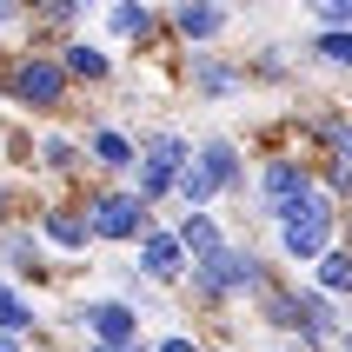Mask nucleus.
Masks as SVG:
<instances>
[{"label":"nucleus","mask_w":352,"mask_h":352,"mask_svg":"<svg viewBox=\"0 0 352 352\" xmlns=\"http://www.w3.org/2000/svg\"><path fill=\"white\" fill-rule=\"evenodd\" d=\"M266 286H273V266H266V246H253V239H233V246L193 259V273H186V299H193L199 313L253 306Z\"/></svg>","instance_id":"obj_1"},{"label":"nucleus","mask_w":352,"mask_h":352,"mask_svg":"<svg viewBox=\"0 0 352 352\" xmlns=\"http://www.w3.org/2000/svg\"><path fill=\"white\" fill-rule=\"evenodd\" d=\"M339 239H346V206H339L326 186L299 193L293 206L266 226V246H273V259H286V266H313L319 253H333Z\"/></svg>","instance_id":"obj_2"},{"label":"nucleus","mask_w":352,"mask_h":352,"mask_svg":"<svg viewBox=\"0 0 352 352\" xmlns=\"http://www.w3.org/2000/svg\"><path fill=\"white\" fill-rule=\"evenodd\" d=\"M74 74H67V60L54 47H20V54H0V100H14L27 107L34 120H54L74 107Z\"/></svg>","instance_id":"obj_3"},{"label":"nucleus","mask_w":352,"mask_h":352,"mask_svg":"<svg viewBox=\"0 0 352 352\" xmlns=\"http://www.w3.org/2000/svg\"><path fill=\"white\" fill-rule=\"evenodd\" d=\"M319 186V160L306 146H259V166H253V186H246V206H253L259 226H273L299 193Z\"/></svg>","instance_id":"obj_4"},{"label":"nucleus","mask_w":352,"mask_h":352,"mask_svg":"<svg viewBox=\"0 0 352 352\" xmlns=\"http://www.w3.org/2000/svg\"><path fill=\"white\" fill-rule=\"evenodd\" d=\"M80 206L94 219L100 246H126L133 253L140 239L153 233V199L140 193L133 179H94V186H80Z\"/></svg>","instance_id":"obj_5"},{"label":"nucleus","mask_w":352,"mask_h":352,"mask_svg":"<svg viewBox=\"0 0 352 352\" xmlns=\"http://www.w3.org/2000/svg\"><path fill=\"white\" fill-rule=\"evenodd\" d=\"M179 74H186V94H193V100H206V107H226V100H239L246 87H253L246 60L219 54V47H186Z\"/></svg>","instance_id":"obj_6"},{"label":"nucleus","mask_w":352,"mask_h":352,"mask_svg":"<svg viewBox=\"0 0 352 352\" xmlns=\"http://www.w3.org/2000/svg\"><path fill=\"white\" fill-rule=\"evenodd\" d=\"M34 226H40V239H47L54 259H94L100 253V233H94V219H87V206H80V193L74 199H47L34 213Z\"/></svg>","instance_id":"obj_7"},{"label":"nucleus","mask_w":352,"mask_h":352,"mask_svg":"<svg viewBox=\"0 0 352 352\" xmlns=\"http://www.w3.org/2000/svg\"><path fill=\"white\" fill-rule=\"evenodd\" d=\"M233 20H239L233 0H173L166 7V34L179 47H219V40L233 34Z\"/></svg>","instance_id":"obj_8"},{"label":"nucleus","mask_w":352,"mask_h":352,"mask_svg":"<svg viewBox=\"0 0 352 352\" xmlns=\"http://www.w3.org/2000/svg\"><path fill=\"white\" fill-rule=\"evenodd\" d=\"M133 266L146 279H153L160 293H166V286H179V293H186V273H193V253H186V239H179V226H160L153 219V233L140 239L133 246Z\"/></svg>","instance_id":"obj_9"},{"label":"nucleus","mask_w":352,"mask_h":352,"mask_svg":"<svg viewBox=\"0 0 352 352\" xmlns=\"http://www.w3.org/2000/svg\"><path fill=\"white\" fill-rule=\"evenodd\" d=\"M193 160L206 166V179L219 186V199H246V186H253V166H246V146H239L233 133H199Z\"/></svg>","instance_id":"obj_10"},{"label":"nucleus","mask_w":352,"mask_h":352,"mask_svg":"<svg viewBox=\"0 0 352 352\" xmlns=\"http://www.w3.org/2000/svg\"><path fill=\"white\" fill-rule=\"evenodd\" d=\"M100 27H107V40H120V47H153V40L166 34V7H153V0H107V7H100Z\"/></svg>","instance_id":"obj_11"},{"label":"nucleus","mask_w":352,"mask_h":352,"mask_svg":"<svg viewBox=\"0 0 352 352\" xmlns=\"http://www.w3.org/2000/svg\"><path fill=\"white\" fill-rule=\"evenodd\" d=\"M87 160H94L107 179H133V166H140V140L120 126V120H87Z\"/></svg>","instance_id":"obj_12"},{"label":"nucleus","mask_w":352,"mask_h":352,"mask_svg":"<svg viewBox=\"0 0 352 352\" xmlns=\"http://www.w3.org/2000/svg\"><path fill=\"white\" fill-rule=\"evenodd\" d=\"M299 146H306L313 160L352 166V113H346V107H313V113L299 120Z\"/></svg>","instance_id":"obj_13"},{"label":"nucleus","mask_w":352,"mask_h":352,"mask_svg":"<svg viewBox=\"0 0 352 352\" xmlns=\"http://www.w3.org/2000/svg\"><path fill=\"white\" fill-rule=\"evenodd\" d=\"M47 239H40L34 219H14V226H0V273L14 279H47Z\"/></svg>","instance_id":"obj_14"},{"label":"nucleus","mask_w":352,"mask_h":352,"mask_svg":"<svg viewBox=\"0 0 352 352\" xmlns=\"http://www.w3.org/2000/svg\"><path fill=\"white\" fill-rule=\"evenodd\" d=\"M253 319H259V333H286V339H299L306 333V306H299V279H279L273 273V286L253 299Z\"/></svg>","instance_id":"obj_15"},{"label":"nucleus","mask_w":352,"mask_h":352,"mask_svg":"<svg viewBox=\"0 0 352 352\" xmlns=\"http://www.w3.org/2000/svg\"><path fill=\"white\" fill-rule=\"evenodd\" d=\"M34 166H40V173H54V179H67V186H80V173H87L94 160H87V140L60 133V126H40V140H34Z\"/></svg>","instance_id":"obj_16"},{"label":"nucleus","mask_w":352,"mask_h":352,"mask_svg":"<svg viewBox=\"0 0 352 352\" xmlns=\"http://www.w3.org/2000/svg\"><path fill=\"white\" fill-rule=\"evenodd\" d=\"M27 279H14V273H0V333H27L34 346H54V326H47V313H40L34 299L20 293Z\"/></svg>","instance_id":"obj_17"},{"label":"nucleus","mask_w":352,"mask_h":352,"mask_svg":"<svg viewBox=\"0 0 352 352\" xmlns=\"http://www.w3.org/2000/svg\"><path fill=\"white\" fill-rule=\"evenodd\" d=\"M60 60H67V74H74V87H87V94H94V87H113V54H107V47H94V40H80V34H67L54 47Z\"/></svg>","instance_id":"obj_18"},{"label":"nucleus","mask_w":352,"mask_h":352,"mask_svg":"<svg viewBox=\"0 0 352 352\" xmlns=\"http://www.w3.org/2000/svg\"><path fill=\"white\" fill-rule=\"evenodd\" d=\"M299 67H306L299 40H259L253 54H246V74H253V87H286Z\"/></svg>","instance_id":"obj_19"},{"label":"nucleus","mask_w":352,"mask_h":352,"mask_svg":"<svg viewBox=\"0 0 352 352\" xmlns=\"http://www.w3.org/2000/svg\"><path fill=\"white\" fill-rule=\"evenodd\" d=\"M299 54H306V67L352 74V27H306L299 34Z\"/></svg>","instance_id":"obj_20"},{"label":"nucleus","mask_w":352,"mask_h":352,"mask_svg":"<svg viewBox=\"0 0 352 352\" xmlns=\"http://www.w3.org/2000/svg\"><path fill=\"white\" fill-rule=\"evenodd\" d=\"M179 239H186V253H193V259L219 253V246H233V233H226L219 206H186V213H179Z\"/></svg>","instance_id":"obj_21"},{"label":"nucleus","mask_w":352,"mask_h":352,"mask_svg":"<svg viewBox=\"0 0 352 352\" xmlns=\"http://www.w3.org/2000/svg\"><path fill=\"white\" fill-rule=\"evenodd\" d=\"M179 173H186V166H179V160H166V153H146V146H140V166H133V186L146 199H153V206H166V199L179 193Z\"/></svg>","instance_id":"obj_22"},{"label":"nucleus","mask_w":352,"mask_h":352,"mask_svg":"<svg viewBox=\"0 0 352 352\" xmlns=\"http://www.w3.org/2000/svg\"><path fill=\"white\" fill-rule=\"evenodd\" d=\"M306 279H313L319 293H333V299H346V306H352V246L339 239L333 253H319L313 266H306Z\"/></svg>","instance_id":"obj_23"},{"label":"nucleus","mask_w":352,"mask_h":352,"mask_svg":"<svg viewBox=\"0 0 352 352\" xmlns=\"http://www.w3.org/2000/svg\"><path fill=\"white\" fill-rule=\"evenodd\" d=\"M140 146H146V153H166V160H179V166H186V160H193V146H199V140L186 133V126H173V120H166V126H153V133L140 140Z\"/></svg>","instance_id":"obj_24"},{"label":"nucleus","mask_w":352,"mask_h":352,"mask_svg":"<svg viewBox=\"0 0 352 352\" xmlns=\"http://www.w3.org/2000/svg\"><path fill=\"white\" fill-rule=\"evenodd\" d=\"M179 206H219V186L213 179H206V166H199V160H186V173H179Z\"/></svg>","instance_id":"obj_25"},{"label":"nucleus","mask_w":352,"mask_h":352,"mask_svg":"<svg viewBox=\"0 0 352 352\" xmlns=\"http://www.w3.org/2000/svg\"><path fill=\"white\" fill-rule=\"evenodd\" d=\"M313 27H352V0H299Z\"/></svg>","instance_id":"obj_26"},{"label":"nucleus","mask_w":352,"mask_h":352,"mask_svg":"<svg viewBox=\"0 0 352 352\" xmlns=\"http://www.w3.org/2000/svg\"><path fill=\"white\" fill-rule=\"evenodd\" d=\"M319 186H326L339 206H352V166H339V160H319Z\"/></svg>","instance_id":"obj_27"},{"label":"nucleus","mask_w":352,"mask_h":352,"mask_svg":"<svg viewBox=\"0 0 352 352\" xmlns=\"http://www.w3.org/2000/svg\"><path fill=\"white\" fill-rule=\"evenodd\" d=\"M146 352H206V339L186 333V326H166L160 339H146Z\"/></svg>","instance_id":"obj_28"},{"label":"nucleus","mask_w":352,"mask_h":352,"mask_svg":"<svg viewBox=\"0 0 352 352\" xmlns=\"http://www.w3.org/2000/svg\"><path fill=\"white\" fill-rule=\"evenodd\" d=\"M20 27H27V0H0V47H7Z\"/></svg>","instance_id":"obj_29"},{"label":"nucleus","mask_w":352,"mask_h":352,"mask_svg":"<svg viewBox=\"0 0 352 352\" xmlns=\"http://www.w3.org/2000/svg\"><path fill=\"white\" fill-rule=\"evenodd\" d=\"M20 219V193H14V179L0 173V226H14Z\"/></svg>","instance_id":"obj_30"},{"label":"nucleus","mask_w":352,"mask_h":352,"mask_svg":"<svg viewBox=\"0 0 352 352\" xmlns=\"http://www.w3.org/2000/svg\"><path fill=\"white\" fill-rule=\"evenodd\" d=\"M253 352H306V346H299V339H286V333H259Z\"/></svg>","instance_id":"obj_31"},{"label":"nucleus","mask_w":352,"mask_h":352,"mask_svg":"<svg viewBox=\"0 0 352 352\" xmlns=\"http://www.w3.org/2000/svg\"><path fill=\"white\" fill-rule=\"evenodd\" d=\"M0 352H40V346H34L27 333H0Z\"/></svg>","instance_id":"obj_32"},{"label":"nucleus","mask_w":352,"mask_h":352,"mask_svg":"<svg viewBox=\"0 0 352 352\" xmlns=\"http://www.w3.org/2000/svg\"><path fill=\"white\" fill-rule=\"evenodd\" d=\"M74 352H146V339H140V346H100V339H80Z\"/></svg>","instance_id":"obj_33"},{"label":"nucleus","mask_w":352,"mask_h":352,"mask_svg":"<svg viewBox=\"0 0 352 352\" xmlns=\"http://www.w3.org/2000/svg\"><path fill=\"white\" fill-rule=\"evenodd\" d=\"M346 246H352V206H346Z\"/></svg>","instance_id":"obj_34"}]
</instances>
